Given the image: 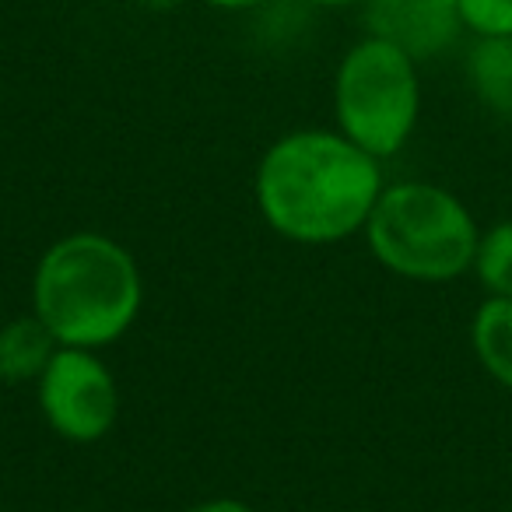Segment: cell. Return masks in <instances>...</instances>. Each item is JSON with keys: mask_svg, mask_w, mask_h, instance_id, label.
Masks as SVG:
<instances>
[{"mask_svg": "<svg viewBox=\"0 0 512 512\" xmlns=\"http://www.w3.org/2000/svg\"><path fill=\"white\" fill-rule=\"evenodd\" d=\"M383 162L341 130L306 127L278 137L253 172V200L274 235L337 246L362 235L383 193Z\"/></svg>", "mask_w": 512, "mask_h": 512, "instance_id": "6da1fadb", "label": "cell"}, {"mask_svg": "<svg viewBox=\"0 0 512 512\" xmlns=\"http://www.w3.org/2000/svg\"><path fill=\"white\" fill-rule=\"evenodd\" d=\"M141 306L137 256L106 232L60 235L32 271V313L64 348H109L130 334Z\"/></svg>", "mask_w": 512, "mask_h": 512, "instance_id": "7a4b0ae2", "label": "cell"}, {"mask_svg": "<svg viewBox=\"0 0 512 512\" xmlns=\"http://www.w3.org/2000/svg\"><path fill=\"white\" fill-rule=\"evenodd\" d=\"M362 235L383 271L421 285H442L474 271L481 242L467 204L425 179L383 186Z\"/></svg>", "mask_w": 512, "mask_h": 512, "instance_id": "3957f363", "label": "cell"}, {"mask_svg": "<svg viewBox=\"0 0 512 512\" xmlns=\"http://www.w3.org/2000/svg\"><path fill=\"white\" fill-rule=\"evenodd\" d=\"M418 116V60L376 36L358 39L334 71L337 130L379 162H386L411 141Z\"/></svg>", "mask_w": 512, "mask_h": 512, "instance_id": "277c9868", "label": "cell"}, {"mask_svg": "<svg viewBox=\"0 0 512 512\" xmlns=\"http://www.w3.org/2000/svg\"><path fill=\"white\" fill-rule=\"evenodd\" d=\"M36 404L53 435L74 446H92L106 439L120 418V386L99 351L60 344L36 383Z\"/></svg>", "mask_w": 512, "mask_h": 512, "instance_id": "5b68a950", "label": "cell"}, {"mask_svg": "<svg viewBox=\"0 0 512 512\" xmlns=\"http://www.w3.org/2000/svg\"><path fill=\"white\" fill-rule=\"evenodd\" d=\"M365 36L404 50L411 60L442 57L463 36L460 0H365Z\"/></svg>", "mask_w": 512, "mask_h": 512, "instance_id": "8992f818", "label": "cell"}, {"mask_svg": "<svg viewBox=\"0 0 512 512\" xmlns=\"http://www.w3.org/2000/svg\"><path fill=\"white\" fill-rule=\"evenodd\" d=\"M57 337L46 330V323L36 313L15 316L0 327V383L25 386L39 383L50 358L57 355Z\"/></svg>", "mask_w": 512, "mask_h": 512, "instance_id": "52a82bcc", "label": "cell"}, {"mask_svg": "<svg viewBox=\"0 0 512 512\" xmlns=\"http://www.w3.org/2000/svg\"><path fill=\"white\" fill-rule=\"evenodd\" d=\"M474 99L491 116L512 123V36H481L463 60Z\"/></svg>", "mask_w": 512, "mask_h": 512, "instance_id": "ba28073f", "label": "cell"}, {"mask_svg": "<svg viewBox=\"0 0 512 512\" xmlns=\"http://www.w3.org/2000/svg\"><path fill=\"white\" fill-rule=\"evenodd\" d=\"M470 348L495 383L512 390V299L488 295L470 320Z\"/></svg>", "mask_w": 512, "mask_h": 512, "instance_id": "9c48e42d", "label": "cell"}, {"mask_svg": "<svg viewBox=\"0 0 512 512\" xmlns=\"http://www.w3.org/2000/svg\"><path fill=\"white\" fill-rule=\"evenodd\" d=\"M474 274L488 288V295H509L512 299V218L481 232Z\"/></svg>", "mask_w": 512, "mask_h": 512, "instance_id": "30bf717a", "label": "cell"}, {"mask_svg": "<svg viewBox=\"0 0 512 512\" xmlns=\"http://www.w3.org/2000/svg\"><path fill=\"white\" fill-rule=\"evenodd\" d=\"M463 29L481 36H512V0H460Z\"/></svg>", "mask_w": 512, "mask_h": 512, "instance_id": "8fae6325", "label": "cell"}, {"mask_svg": "<svg viewBox=\"0 0 512 512\" xmlns=\"http://www.w3.org/2000/svg\"><path fill=\"white\" fill-rule=\"evenodd\" d=\"M183 512H253V505L242 502V498H232V495H221V498H204V502L190 505Z\"/></svg>", "mask_w": 512, "mask_h": 512, "instance_id": "7c38bea8", "label": "cell"}, {"mask_svg": "<svg viewBox=\"0 0 512 512\" xmlns=\"http://www.w3.org/2000/svg\"><path fill=\"white\" fill-rule=\"evenodd\" d=\"M200 4L218 8V11H256V8H264V4H271V0H200Z\"/></svg>", "mask_w": 512, "mask_h": 512, "instance_id": "4fadbf2b", "label": "cell"}, {"mask_svg": "<svg viewBox=\"0 0 512 512\" xmlns=\"http://www.w3.org/2000/svg\"><path fill=\"white\" fill-rule=\"evenodd\" d=\"M309 8H355V4H365V0H306Z\"/></svg>", "mask_w": 512, "mask_h": 512, "instance_id": "5bb4252c", "label": "cell"}, {"mask_svg": "<svg viewBox=\"0 0 512 512\" xmlns=\"http://www.w3.org/2000/svg\"><path fill=\"white\" fill-rule=\"evenodd\" d=\"M144 8H151V11H169V8H179L183 0H141Z\"/></svg>", "mask_w": 512, "mask_h": 512, "instance_id": "9a60e30c", "label": "cell"}]
</instances>
